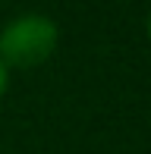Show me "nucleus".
I'll use <instances>...</instances> for the list:
<instances>
[{
    "mask_svg": "<svg viewBox=\"0 0 151 154\" xmlns=\"http://www.w3.org/2000/svg\"><path fill=\"white\" fill-rule=\"evenodd\" d=\"M57 22L44 13H22L0 29V60L6 69H32L41 66L57 51Z\"/></svg>",
    "mask_w": 151,
    "mask_h": 154,
    "instance_id": "f257e3e1",
    "label": "nucleus"
},
{
    "mask_svg": "<svg viewBox=\"0 0 151 154\" xmlns=\"http://www.w3.org/2000/svg\"><path fill=\"white\" fill-rule=\"evenodd\" d=\"M6 85H10V69H6V63L0 60V97H3V91H6Z\"/></svg>",
    "mask_w": 151,
    "mask_h": 154,
    "instance_id": "f03ea898",
    "label": "nucleus"
},
{
    "mask_svg": "<svg viewBox=\"0 0 151 154\" xmlns=\"http://www.w3.org/2000/svg\"><path fill=\"white\" fill-rule=\"evenodd\" d=\"M148 41H151V16H148Z\"/></svg>",
    "mask_w": 151,
    "mask_h": 154,
    "instance_id": "7ed1b4c3",
    "label": "nucleus"
}]
</instances>
